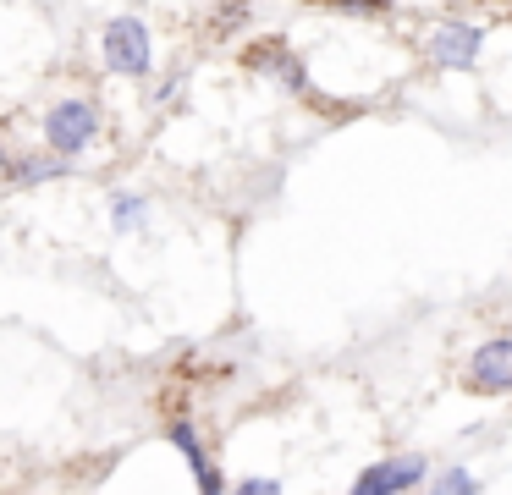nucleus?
I'll return each mask as SVG.
<instances>
[{
	"mask_svg": "<svg viewBox=\"0 0 512 495\" xmlns=\"http://www.w3.org/2000/svg\"><path fill=\"white\" fill-rule=\"evenodd\" d=\"M105 132V105L94 94H61L39 116V138L56 160H83Z\"/></svg>",
	"mask_w": 512,
	"mask_h": 495,
	"instance_id": "nucleus-1",
	"label": "nucleus"
},
{
	"mask_svg": "<svg viewBox=\"0 0 512 495\" xmlns=\"http://www.w3.org/2000/svg\"><path fill=\"white\" fill-rule=\"evenodd\" d=\"M100 66L122 83H149L155 77V28L138 11H122L100 28Z\"/></svg>",
	"mask_w": 512,
	"mask_h": 495,
	"instance_id": "nucleus-2",
	"label": "nucleus"
},
{
	"mask_svg": "<svg viewBox=\"0 0 512 495\" xmlns=\"http://www.w3.org/2000/svg\"><path fill=\"white\" fill-rule=\"evenodd\" d=\"M166 446L177 451L182 462H188L193 495H226V473H221V462H215L204 429L193 424V413H171V418H166Z\"/></svg>",
	"mask_w": 512,
	"mask_h": 495,
	"instance_id": "nucleus-3",
	"label": "nucleus"
},
{
	"mask_svg": "<svg viewBox=\"0 0 512 495\" xmlns=\"http://www.w3.org/2000/svg\"><path fill=\"white\" fill-rule=\"evenodd\" d=\"M424 479H430V457L397 451V457H375L369 468H358V479L347 484V495H413Z\"/></svg>",
	"mask_w": 512,
	"mask_h": 495,
	"instance_id": "nucleus-4",
	"label": "nucleus"
},
{
	"mask_svg": "<svg viewBox=\"0 0 512 495\" xmlns=\"http://www.w3.org/2000/svg\"><path fill=\"white\" fill-rule=\"evenodd\" d=\"M479 50H485V28L468 22V17L435 22V33L424 39V55H430V66H441V72H474Z\"/></svg>",
	"mask_w": 512,
	"mask_h": 495,
	"instance_id": "nucleus-5",
	"label": "nucleus"
},
{
	"mask_svg": "<svg viewBox=\"0 0 512 495\" xmlns=\"http://www.w3.org/2000/svg\"><path fill=\"white\" fill-rule=\"evenodd\" d=\"M243 61H248V72L270 77V83H276L281 94H292V99H309V94H314L309 66H303V55L292 50L287 39H259V44H248Z\"/></svg>",
	"mask_w": 512,
	"mask_h": 495,
	"instance_id": "nucleus-6",
	"label": "nucleus"
},
{
	"mask_svg": "<svg viewBox=\"0 0 512 495\" xmlns=\"http://www.w3.org/2000/svg\"><path fill=\"white\" fill-rule=\"evenodd\" d=\"M463 391L474 396H512V336H490L468 352Z\"/></svg>",
	"mask_w": 512,
	"mask_h": 495,
	"instance_id": "nucleus-7",
	"label": "nucleus"
},
{
	"mask_svg": "<svg viewBox=\"0 0 512 495\" xmlns=\"http://www.w3.org/2000/svg\"><path fill=\"white\" fill-rule=\"evenodd\" d=\"M67 171H72V160H56L45 143H39V149H12V160H6V187H17V193H39V187L61 182Z\"/></svg>",
	"mask_w": 512,
	"mask_h": 495,
	"instance_id": "nucleus-8",
	"label": "nucleus"
},
{
	"mask_svg": "<svg viewBox=\"0 0 512 495\" xmlns=\"http://www.w3.org/2000/svg\"><path fill=\"white\" fill-rule=\"evenodd\" d=\"M149 215H155L149 193H133V187H122V193L111 198V231H116V237H133V231H144Z\"/></svg>",
	"mask_w": 512,
	"mask_h": 495,
	"instance_id": "nucleus-9",
	"label": "nucleus"
},
{
	"mask_svg": "<svg viewBox=\"0 0 512 495\" xmlns=\"http://www.w3.org/2000/svg\"><path fill=\"white\" fill-rule=\"evenodd\" d=\"M419 490L424 495H479V479L463 468V462H446V468H435Z\"/></svg>",
	"mask_w": 512,
	"mask_h": 495,
	"instance_id": "nucleus-10",
	"label": "nucleus"
},
{
	"mask_svg": "<svg viewBox=\"0 0 512 495\" xmlns=\"http://www.w3.org/2000/svg\"><path fill=\"white\" fill-rule=\"evenodd\" d=\"M314 6L336 11V17H386L391 0H314Z\"/></svg>",
	"mask_w": 512,
	"mask_h": 495,
	"instance_id": "nucleus-11",
	"label": "nucleus"
},
{
	"mask_svg": "<svg viewBox=\"0 0 512 495\" xmlns=\"http://www.w3.org/2000/svg\"><path fill=\"white\" fill-rule=\"evenodd\" d=\"M226 495H287V490H281V479H270V473H248V479L226 484Z\"/></svg>",
	"mask_w": 512,
	"mask_h": 495,
	"instance_id": "nucleus-12",
	"label": "nucleus"
},
{
	"mask_svg": "<svg viewBox=\"0 0 512 495\" xmlns=\"http://www.w3.org/2000/svg\"><path fill=\"white\" fill-rule=\"evenodd\" d=\"M177 88H182V72H171V77H160V88H155V99H160V105H171V99H177Z\"/></svg>",
	"mask_w": 512,
	"mask_h": 495,
	"instance_id": "nucleus-13",
	"label": "nucleus"
},
{
	"mask_svg": "<svg viewBox=\"0 0 512 495\" xmlns=\"http://www.w3.org/2000/svg\"><path fill=\"white\" fill-rule=\"evenodd\" d=\"M6 160H12V143L0 138V187H6Z\"/></svg>",
	"mask_w": 512,
	"mask_h": 495,
	"instance_id": "nucleus-14",
	"label": "nucleus"
}]
</instances>
